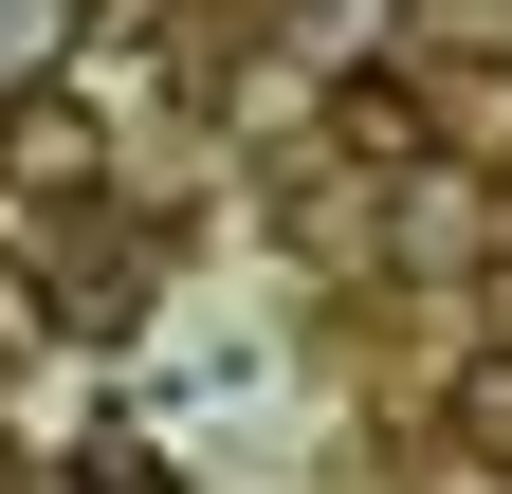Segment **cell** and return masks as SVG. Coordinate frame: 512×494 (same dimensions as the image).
I'll return each instance as SVG.
<instances>
[{
	"instance_id": "6da1fadb",
	"label": "cell",
	"mask_w": 512,
	"mask_h": 494,
	"mask_svg": "<svg viewBox=\"0 0 512 494\" xmlns=\"http://www.w3.org/2000/svg\"><path fill=\"white\" fill-rule=\"evenodd\" d=\"M330 147H348V165H421V147H439V110H421L403 74H348V92H330Z\"/></svg>"
},
{
	"instance_id": "7a4b0ae2",
	"label": "cell",
	"mask_w": 512,
	"mask_h": 494,
	"mask_svg": "<svg viewBox=\"0 0 512 494\" xmlns=\"http://www.w3.org/2000/svg\"><path fill=\"white\" fill-rule=\"evenodd\" d=\"M0 165H19V183H92V110H55V92H0Z\"/></svg>"
},
{
	"instance_id": "3957f363",
	"label": "cell",
	"mask_w": 512,
	"mask_h": 494,
	"mask_svg": "<svg viewBox=\"0 0 512 494\" xmlns=\"http://www.w3.org/2000/svg\"><path fill=\"white\" fill-rule=\"evenodd\" d=\"M421 55H512V0H403Z\"/></svg>"
},
{
	"instance_id": "277c9868",
	"label": "cell",
	"mask_w": 512,
	"mask_h": 494,
	"mask_svg": "<svg viewBox=\"0 0 512 494\" xmlns=\"http://www.w3.org/2000/svg\"><path fill=\"white\" fill-rule=\"evenodd\" d=\"M55 37H74V0H0V92H37Z\"/></svg>"
},
{
	"instance_id": "5b68a950",
	"label": "cell",
	"mask_w": 512,
	"mask_h": 494,
	"mask_svg": "<svg viewBox=\"0 0 512 494\" xmlns=\"http://www.w3.org/2000/svg\"><path fill=\"white\" fill-rule=\"evenodd\" d=\"M458 440H476V458H512V348H476V366H458Z\"/></svg>"
},
{
	"instance_id": "8992f818",
	"label": "cell",
	"mask_w": 512,
	"mask_h": 494,
	"mask_svg": "<svg viewBox=\"0 0 512 494\" xmlns=\"http://www.w3.org/2000/svg\"><path fill=\"white\" fill-rule=\"evenodd\" d=\"M55 494H165L147 458H74V476H55Z\"/></svg>"
}]
</instances>
